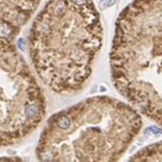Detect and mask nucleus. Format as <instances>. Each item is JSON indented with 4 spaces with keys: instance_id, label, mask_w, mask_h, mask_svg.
<instances>
[{
    "instance_id": "7ed1b4c3",
    "label": "nucleus",
    "mask_w": 162,
    "mask_h": 162,
    "mask_svg": "<svg viewBox=\"0 0 162 162\" xmlns=\"http://www.w3.org/2000/svg\"><path fill=\"white\" fill-rule=\"evenodd\" d=\"M129 161H162V143L139 151L133 156Z\"/></svg>"
},
{
    "instance_id": "f03ea898",
    "label": "nucleus",
    "mask_w": 162,
    "mask_h": 162,
    "mask_svg": "<svg viewBox=\"0 0 162 162\" xmlns=\"http://www.w3.org/2000/svg\"><path fill=\"white\" fill-rule=\"evenodd\" d=\"M70 113L80 123L70 159L76 161L119 159L141 127L134 109L106 96L88 100Z\"/></svg>"
},
{
    "instance_id": "20e7f679",
    "label": "nucleus",
    "mask_w": 162,
    "mask_h": 162,
    "mask_svg": "<svg viewBox=\"0 0 162 162\" xmlns=\"http://www.w3.org/2000/svg\"><path fill=\"white\" fill-rule=\"evenodd\" d=\"M12 33V26L8 22L1 21L0 22V37L1 39H7L11 35Z\"/></svg>"
},
{
    "instance_id": "0eeeda50",
    "label": "nucleus",
    "mask_w": 162,
    "mask_h": 162,
    "mask_svg": "<svg viewBox=\"0 0 162 162\" xmlns=\"http://www.w3.org/2000/svg\"><path fill=\"white\" fill-rule=\"evenodd\" d=\"M19 47L23 50V40H19Z\"/></svg>"
},
{
    "instance_id": "f257e3e1",
    "label": "nucleus",
    "mask_w": 162,
    "mask_h": 162,
    "mask_svg": "<svg viewBox=\"0 0 162 162\" xmlns=\"http://www.w3.org/2000/svg\"><path fill=\"white\" fill-rule=\"evenodd\" d=\"M32 56L54 90L79 89L102 46V25L91 0H50L34 23Z\"/></svg>"
},
{
    "instance_id": "39448f33",
    "label": "nucleus",
    "mask_w": 162,
    "mask_h": 162,
    "mask_svg": "<svg viewBox=\"0 0 162 162\" xmlns=\"http://www.w3.org/2000/svg\"><path fill=\"white\" fill-rule=\"evenodd\" d=\"M145 134H147V135H156V136H161V135H162V129L159 128V127L151 126V127H148V128H146Z\"/></svg>"
},
{
    "instance_id": "423d86ee",
    "label": "nucleus",
    "mask_w": 162,
    "mask_h": 162,
    "mask_svg": "<svg viewBox=\"0 0 162 162\" xmlns=\"http://www.w3.org/2000/svg\"><path fill=\"white\" fill-rule=\"evenodd\" d=\"M116 2V0H101V5L103 8H110Z\"/></svg>"
}]
</instances>
